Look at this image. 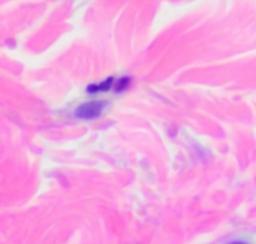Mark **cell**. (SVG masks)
Segmentation results:
<instances>
[{"label": "cell", "mask_w": 256, "mask_h": 244, "mask_svg": "<svg viewBox=\"0 0 256 244\" xmlns=\"http://www.w3.org/2000/svg\"><path fill=\"white\" fill-rule=\"evenodd\" d=\"M130 84V80L129 78H122L117 84H116V92H123L124 88H128Z\"/></svg>", "instance_id": "cell-3"}, {"label": "cell", "mask_w": 256, "mask_h": 244, "mask_svg": "<svg viewBox=\"0 0 256 244\" xmlns=\"http://www.w3.org/2000/svg\"><path fill=\"white\" fill-rule=\"evenodd\" d=\"M105 108V102L104 100H92V102H87V104H82L76 108L75 111V116L78 118H86V120H92V118H96L102 114Z\"/></svg>", "instance_id": "cell-1"}, {"label": "cell", "mask_w": 256, "mask_h": 244, "mask_svg": "<svg viewBox=\"0 0 256 244\" xmlns=\"http://www.w3.org/2000/svg\"><path fill=\"white\" fill-rule=\"evenodd\" d=\"M230 244H248V243H243V242H232V243Z\"/></svg>", "instance_id": "cell-4"}, {"label": "cell", "mask_w": 256, "mask_h": 244, "mask_svg": "<svg viewBox=\"0 0 256 244\" xmlns=\"http://www.w3.org/2000/svg\"><path fill=\"white\" fill-rule=\"evenodd\" d=\"M112 82H114V78L111 76V78L105 80V81H104V82H100V84H92V86H88V87H87V90H88V93H96V92H106L108 88H111Z\"/></svg>", "instance_id": "cell-2"}]
</instances>
